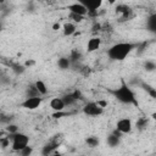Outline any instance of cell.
<instances>
[{
  "label": "cell",
  "mask_w": 156,
  "mask_h": 156,
  "mask_svg": "<svg viewBox=\"0 0 156 156\" xmlns=\"http://www.w3.org/2000/svg\"><path fill=\"white\" fill-rule=\"evenodd\" d=\"M141 87H143L144 90H146V93H147L152 99H156V89H155L152 85H150V84H147V83H141Z\"/></svg>",
  "instance_id": "obj_21"
},
{
  "label": "cell",
  "mask_w": 156,
  "mask_h": 156,
  "mask_svg": "<svg viewBox=\"0 0 156 156\" xmlns=\"http://www.w3.org/2000/svg\"><path fill=\"white\" fill-rule=\"evenodd\" d=\"M68 58H69V61H71V65H73V63H79V62L82 61V58H83V55H82V52L78 51V50H72V51H71V55L68 56Z\"/></svg>",
  "instance_id": "obj_16"
},
{
  "label": "cell",
  "mask_w": 156,
  "mask_h": 156,
  "mask_svg": "<svg viewBox=\"0 0 156 156\" xmlns=\"http://www.w3.org/2000/svg\"><path fill=\"white\" fill-rule=\"evenodd\" d=\"M116 13L119 15V21H127L132 16V9L126 4H119L116 6Z\"/></svg>",
  "instance_id": "obj_5"
},
{
  "label": "cell",
  "mask_w": 156,
  "mask_h": 156,
  "mask_svg": "<svg viewBox=\"0 0 156 156\" xmlns=\"http://www.w3.org/2000/svg\"><path fill=\"white\" fill-rule=\"evenodd\" d=\"M147 123H149V121H147L146 118H139V119L136 121V128H138L139 130H143L144 128H146Z\"/></svg>",
  "instance_id": "obj_26"
},
{
  "label": "cell",
  "mask_w": 156,
  "mask_h": 156,
  "mask_svg": "<svg viewBox=\"0 0 156 156\" xmlns=\"http://www.w3.org/2000/svg\"><path fill=\"white\" fill-rule=\"evenodd\" d=\"M10 82H11V80H10L9 77H6L5 74H4V76L0 74V83H2V84H9Z\"/></svg>",
  "instance_id": "obj_32"
},
{
  "label": "cell",
  "mask_w": 156,
  "mask_h": 156,
  "mask_svg": "<svg viewBox=\"0 0 156 156\" xmlns=\"http://www.w3.org/2000/svg\"><path fill=\"white\" fill-rule=\"evenodd\" d=\"M101 24L100 23H94V26H93V32H99V30H101Z\"/></svg>",
  "instance_id": "obj_36"
},
{
  "label": "cell",
  "mask_w": 156,
  "mask_h": 156,
  "mask_svg": "<svg viewBox=\"0 0 156 156\" xmlns=\"http://www.w3.org/2000/svg\"><path fill=\"white\" fill-rule=\"evenodd\" d=\"M5 129H6V132H7L9 134H16V133H18V127H17L16 124H12V123L7 124Z\"/></svg>",
  "instance_id": "obj_27"
},
{
  "label": "cell",
  "mask_w": 156,
  "mask_h": 156,
  "mask_svg": "<svg viewBox=\"0 0 156 156\" xmlns=\"http://www.w3.org/2000/svg\"><path fill=\"white\" fill-rule=\"evenodd\" d=\"M100 45H101V39L99 37H93L88 40L87 50H88V52H94L100 48Z\"/></svg>",
  "instance_id": "obj_11"
},
{
  "label": "cell",
  "mask_w": 156,
  "mask_h": 156,
  "mask_svg": "<svg viewBox=\"0 0 156 156\" xmlns=\"http://www.w3.org/2000/svg\"><path fill=\"white\" fill-rule=\"evenodd\" d=\"M121 133L117 130V129H115L110 135H107V138H106V143H107V145L110 146V147H117L118 145H119V143H121Z\"/></svg>",
  "instance_id": "obj_8"
},
{
  "label": "cell",
  "mask_w": 156,
  "mask_h": 156,
  "mask_svg": "<svg viewBox=\"0 0 156 156\" xmlns=\"http://www.w3.org/2000/svg\"><path fill=\"white\" fill-rule=\"evenodd\" d=\"M61 99H62L65 106H72V105H74V104L77 102V100L73 98V95H72L71 93H69V94H65Z\"/></svg>",
  "instance_id": "obj_20"
},
{
  "label": "cell",
  "mask_w": 156,
  "mask_h": 156,
  "mask_svg": "<svg viewBox=\"0 0 156 156\" xmlns=\"http://www.w3.org/2000/svg\"><path fill=\"white\" fill-rule=\"evenodd\" d=\"M82 5L87 9L88 12H93V11H99V9L101 7L102 5V1L101 0H84V1H80Z\"/></svg>",
  "instance_id": "obj_9"
},
{
  "label": "cell",
  "mask_w": 156,
  "mask_h": 156,
  "mask_svg": "<svg viewBox=\"0 0 156 156\" xmlns=\"http://www.w3.org/2000/svg\"><path fill=\"white\" fill-rule=\"evenodd\" d=\"M69 18L76 22V23H80L83 20H84V16H80V15H76V13H71L69 12Z\"/></svg>",
  "instance_id": "obj_29"
},
{
  "label": "cell",
  "mask_w": 156,
  "mask_h": 156,
  "mask_svg": "<svg viewBox=\"0 0 156 156\" xmlns=\"http://www.w3.org/2000/svg\"><path fill=\"white\" fill-rule=\"evenodd\" d=\"M39 96H41V95H40L39 91L37 90L34 83H33V84H29V85L26 88V98H39Z\"/></svg>",
  "instance_id": "obj_15"
},
{
  "label": "cell",
  "mask_w": 156,
  "mask_h": 156,
  "mask_svg": "<svg viewBox=\"0 0 156 156\" xmlns=\"http://www.w3.org/2000/svg\"><path fill=\"white\" fill-rule=\"evenodd\" d=\"M57 66L60 69H68V68H71V61L68 57L62 56L57 60Z\"/></svg>",
  "instance_id": "obj_17"
},
{
  "label": "cell",
  "mask_w": 156,
  "mask_h": 156,
  "mask_svg": "<svg viewBox=\"0 0 156 156\" xmlns=\"http://www.w3.org/2000/svg\"><path fill=\"white\" fill-rule=\"evenodd\" d=\"M67 115H69V113H67V112H62V111H60V112H55V113L52 115V117H54V118H61L62 116H67Z\"/></svg>",
  "instance_id": "obj_33"
},
{
  "label": "cell",
  "mask_w": 156,
  "mask_h": 156,
  "mask_svg": "<svg viewBox=\"0 0 156 156\" xmlns=\"http://www.w3.org/2000/svg\"><path fill=\"white\" fill-rule=\"evenodd\" d=\"M76 30H77V28H76L74 23H71V22L65 23L63 27H62V32H63V35H65V37H71V35H73V34L76 33Z\"/></svg>",
  "instance_id": "obj_14"
},
{
  "label": "cell",
  "mask_w": 156,
  "mask_h": 156,
  "mask_svg": "<svg viewBox=\"0 0 156 156\" xmlns=\"http://www.w3.org/2000/svg\"><path fill=\"white\" fill-rule=\"evenodd\" d=\"M0 30H1V23H0Z\"/></svg>",
  "instance_id": "obj_39"
},
{
  "label": "cell",
  "mask_w": 156,
  "mask_h": 156,
  "mask_svg": "<svg viewBox=\"0 0 156 156\" xmlns=\"http://www.w3.org/2000/svg\"><path fill=\"white\" fill-rule=\"evenodd\" d=\"M13 119V117L11 116V115H4V113H1L0 115V123H2V124H10L11 123V121Z\"/></svg>",
  "instance_id": "obj_24"
},
{
  "label": "cell",
  "mask_w": 156,
  "mask_h": 156,
  "mask_svg": "<svg viewBox=\"0 0 156 156\" xmlns=\"http://www.w3.org/2000/svg\"><path fill=\"white\" fill-rule=\"evenodd\" d=\"M147 26L150 28V30H155L156 29V15H152L149 17L147 20Z\"/></svg>",
  "instance_id": "obj_25"
},
{
  "label": "cell",
  "mask_w": 156,
  "mask_h": 156,
  "mask_svg": "<svg viewBox=\"0 0 156 156\" xmlns=\"http://www.w3.org/2000/svg\"><path fill=\"white\" fill-rule=\"evenodd\" d=\"M138 44L139 43H117L107 50V56L113 61H122L136 49Z\"/></svg>",
  "instance_id": "obj_2"
},
{
  "label": "cell",
  "mask_w": 156,
  "mask_h": 156,
  "mask_svg": "<svg viewBox=\"0 0 156 156\" xmlns=\"http://www.w3.org/2000/svg\"><path fill=\"white\" fill-rule=\"evenodd\" d=\"M34 85H35V88H37V90L39 91V94L40 95H46L48 94V88H46V84L43 82V80H37L35 83H34Z\"/></svg>",
  "instance_id": "obj_19"
},
{
  "label": "cell",
  "mask_w": 156,
  "mask_h": 156,
  "mask_svg": "<svg viewBox=\"0 0 156 156\" xmlns=\"http://www.w3.org/2000/svg\"><path fill=\"white\" fill-rule=\"evenodd\" d=\"M71 94L73 95V98H74L77 101H78V100H84V96H83V94H82V93H80V90H78V89L73 90Z\"/></svg>",
  "instance_id": "obj_30"
},
{
  "label": "cell",
  "mask_w": 156,
  "mask_h": 156,
  "mask_svg": "<svg viewBox=\"0 0 156 156\" xmlns=\"http://www.w3.org/2000/svg\"><path fill=\"white\" fill-rule=\"evenodd\" d=\"M9 139L12 140V150L18 152L27 145H29V136L24 133H16V134H9Z\"/></svg>",
  "instance_id": "obj_3"
},
{
  "label": "cell",
  "mask_w": 156,
  "mask_h": 156,
  "mask_svg": "<svg viewBox=\"0 0 156 156\" xmlns=\"http://www.w3.org/2000/svg\"><path fill=\"white\" fill-rule=\"evenodd\" d=\"M116 129L121 133V134H127V133H130L132 129H133V124H132V121L129 118H121L117 124H116Z\"/></svg>",
  "instance_id": "obj_7"
},
{
  "label": "cell",
  "mask_w": 156,
  "mask_h": 156,
  "mask_svg": "<svg viewBox=\"0 0 156 156\" xmlns=\"http://www.w3.org/2000/svg\"><path fill=\"white\" fill-rule=\"evenodd\" d=\"M46 156H62L60 152H57V151H54L52 154H49V155H46Z\"/></svg>",
  "instance_id": "obj_38"
},
{
  "label": "cell",
  "mask_w": 156,
  "mask_h": 156,
  "mask_svg": "<svg viewBox=\"0 0 156 156\" xmlns=\"http://www.w3.org/2000/svg\"><path fill=\"white\" fill-rule=\"evenodd\" d=\"M10 68H11L16 74H22V73H24V71H26V67H24L23 65H21L20 62H16V61H12V62H11Z\"/></svg>",
  "instance_id": "obj_18"
},
{
  "label": "cell",
  "mask_w": 156,
  "mask_h": 156,
  "mask_svg": "<svg viewBox=\"0 0 156 156\" xmlns=\"http://www.w3.org/2000/svg\"><path fill=\"white\" fill-rule=\"evenodd\" d=\"M33 154V147L30 145H27L21 151H18V156H30Z\"/></svg>",
  "instance_id": "obj_23"
},
{
  "label": "cell",
  "mask_w": 156,
  "mask_h": 156,
  "mask_svg": "<svg viewBox=\"0 0 156 156\" xmlns=\"http://www.w3.org/2000/svg\"><path fill=\"white\" fill-rule=\"evenodd\" d=\"M50 107L55 112H60V111H63L66 106H65V104H63V101H62L61 98H54L50 101Z\"/></svg>",
  "instance_id": "obj_12"
},
{
  "label": "cell",
  "mask_w": 156,
  "mask_h": 156,
  "mask_svg": "<svg viewBox=\"0 0 156 156\" xmlns=\"http://www.w3.org/2000/svg\"><path fill=\"white\" fill-rule=\"evenodd\" d=\"M85 143L88 144L89 147H96L100 141H99V138H98V136L91 135V136H88V138L85 139Z\"/></svg>",
  "instance_id": "obj_22"
},
{
  "label": "cell",
  "mask_w": 156,
  "mask_h": 156,
  "mask_svg": "<svg viewBox=\"0 0 156 156\" xmlns=\"http://www.w3.org/2000/svg\"><path fill=\"white\" fill-rule=\"evenodd\" d=\"M34 65H35V61H34V60H27V61L23 63V66H24L26 68L32 67V66H34Z\"/></svg>",
  "instance_id": "obj_34"
},
{
  "label": "cell",
  "mask_w": 156,
  "mask_h": 156,
  "mask_svg": "<svg viewBox=\"0 0 156 156\" xmlns=\"http://www.w3.org/2000/svg\"><path fill=\"white\" fill-rule=\"evenodd\" d=\"M108 93H111L119 102L122 104H127V105H134L138 106V100L135 98L134 91L129 88V85L124 82V79L121 80V85L116 89H111L108 90Z\"/></svg>",
  "instance_id": "obj_1"
},
{
  "label": "cell",
  "mask_w": 156,
  "mask_h": 156,
  "mask_svg": "<svg viewBox=\"0 0 156 156\" xmlns=\"http://www.w3.org/2000/svg\"><path fill=\"white\" fill-rule=\"evenodd\" d=\"M60 28H61V26H60V23H58V22H56V23H54V24H52V29H54V30H58Z\"/></svg>",
  "instance_id": "obj_37"
},
{
  "label": "cell",
  "mask_w": 156,
  "mask_h": 156,
  "mask_svg": "<svg viewBox=\"0 0 156 156\" xmlns=\"http://www.w3.org/2000/svg\"><path fill=\"white\" fill-rule=\"evenodd\" d=\"M144 68H145L146 71L151 72V71H154V69L156 68V65H155V62H154V61L147 60V61H145V63H144Z\"/></svg>",
  "instance_id": "obj_28"
},
{
  "label": "cell",
  "mask_w": 156,
  "mask_h": 156,
  "mask_svg": "<svg viewBox=\"0 0 156 156\" xmlns=\"http://www.w3.org/2000/svg\"><path fill=\"white\" fill-rule=\"evenodd\" d=\"M96 104H98L100 107H102V108H105V107L107 106V101H105V100H98Z\"/></svg>",
  "instance_id": "obj_35"
},
{
  "label": "cell",
  "mask_w": 156,
  "mask_h": 156,
  "mask_svg": "<svg viewBox=\"0 0 156 156\" xmlns=\"http://www.w3.org/2000/svg\"><path fill=\"white\" fill-rule=\"evenodd\" d=\"M41 101H43L41 96H39V98H26V100L21 102V107H23L26 110H35L40 106Z\"/></svg>",
  "instance_id": "obj_6"
},
{
  "label": "cell",
  "mask_w": 156,
  "mask_h": 156,
  "mask_svg": "<svg viewBox=\"0 0 156 156\" xmlns=\"http://www.w3.org/2000/svg\"><path fill=\"white\" fill-rule=\"evenodd\" d=\"M67 10H69V12L71 13H76V15H80V16H87V13H88V11H87V9L82 5V2H73V4H71V5H68L67 6Z\"/></svg>",
  "instance_id": "obj_10"
},
{
  "label": "cell",
  "mask_w": 156,
  "mask_h": 156,
  "mask_svg": "<svg viewBox=\"0 0 156 156\" xmlns=\"http://www.w3.org/2000/svg\"><path fill=\"white\" fill-rule=\"evenodd\" d=\"M57 147H58V145H56L54 141L49 140V141L43 146V149H41V155H43V156H46V155H49V154H52L54 151L57 150Z\"/></svg>",
  "instance_id": "obj_13"
},
{
  "label": "cell",
  "mask_w": 156,
  "mask_h": 156,
  "mask_svg": "<svg viewBox=\"0 0 156 156\" xmlns=\"http://www.w3.org/2000/svg\"><path fill=\"white\" fill-rule=\"evenodd\" d=\"M83 76H85V77H88L89 74H90V67H88V66H83L82 67V69L79 71Z\"/></svg>",
  "instance_id": "obj_31"
},
{
  "label": "cell",
  "mask_w": 156,
  "mask_h": 156,
  "mask_svg": "<svg viewBox=\"0 0 156 156\" xmlns=\"http://www.w3.org/2000/svg\"><path fill=\"white\" fill-rule=\"evenodd\" d=\"M82 111H83L84 115H87V116H93V117H95V116H100V115L104 113V108L100 107V106H99L96 102H94V101L85 104Z\"/></svg>",
  "instance_id": "obj_4"
}]
</instances>
